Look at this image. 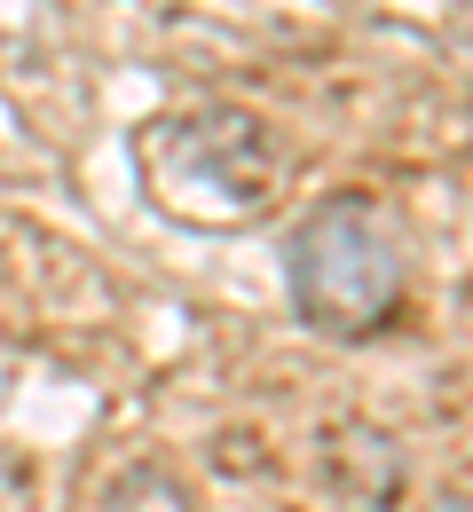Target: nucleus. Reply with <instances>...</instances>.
I'll return each mask as SVG.
<instances>
[{"mask_svg": "<svg viewBox=\"0 0 473 512\" xmlns=\"http://www.w3.org/2000/svg\"><path fill=\"white\" fill-rule=\"evenodd\" d=\"M284 276H292V308L316 339H371L403 316L410 245L379 197L339 190L300 213L284 245Z\"/></svg>", "mask_w": 473, "mask_h": 512, "instance_id": "obj_1", "label": "nucleus"}, {"mask_svg": "<svg viewBox=\"0 0 473 512\" xmlns=\"http://www.w3.org/2000/svg\"><path fill=\"white\" fill-rule=\"evenodd\" d=\"M103 512H198V505H190V489H182L166 465H127V473L111 481Z\"/></svg>", "mask_w": 473, "mask_h": 512, "instance_id": "obj_3", "label": "nucleus"}, {"mask_svg": "<svg viewBox=\"0 0 473 512\" xmlns=\"http://www.w3.org/2000/svg\"><path fill=\"white\" fill-rule=\"evenodd\" d=\"M135 174L150 205L182 229H245L276 197V142L253 111L198 103L135 134Z\"/></svg>", "mask_w": 473, "mask_h": 512, "instance_id": "obj_2", "label": "nucleus"}, {"mask_svg": "<svg viewBox=\"0 0 473 512\" xmlns=\"http://www.w3.org/2000/svg\"><path fill=\"white\" fill-rule=\"evenodd\" d=\"M434 512H473V489H450V497H442Z\"/></svg>", "mask_w": 473, "mask_h": 512, "instance_id": "obj_4", "label": "nucleus"}]
</instances>
